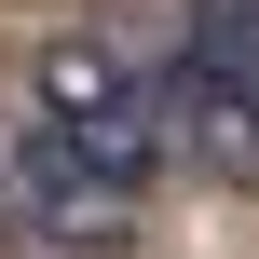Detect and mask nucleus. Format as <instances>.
<instances>
[{
    "mask_svg": "<svg viewBox=\"0 0 259 259\" xmlns=\"http://www.w3.org/2000/svg\"><path fill=\"white\" fill-rule=\"evenodd\" d=\"M41 123H55L96 178H123V191H150L164 150H178L164 68H137V55H109V41H55V55H41Z\"/></svg>",
    "mask_w": 259,
    "mask_h": 259,
    "instance_id": "nucleus-1",
    "label": "nucleus"
},
{
    "mask_svg": "<svg viewBox=\"0 0 259 259\" xmlns=\"http://www.w3.org/2000/svg\"><path fill=\"white\" fill-rule=\"evenodd\" d=\"M0 219H14V205H0Z\"/></svg>",
    "mask_w": 259,
    "mask_h": 259,
    "instance_id": "nucleus-3",
    "label": "nucleus"
},
{
    "mask_svg": "<svg viewBox=\"0 0 259 259\" xmlns=\"http://www.w3.org/2000/svg\"><path fill=\"white\" fill-rule=\"evenodd\" d=\"M0 205H14V219H41V232H109L137 191H123V178H96L55 123H27V137H0Z\"/></svg>",
    "mask_w": 259,
    "mask_h": 259,
    "instance_id": "nucleus-2",
    "label": "nucleus"
}]
</instances>
